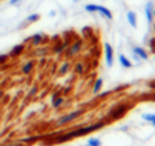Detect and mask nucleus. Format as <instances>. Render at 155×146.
I'll use <instances>...</instances> for the list:
<instances>
[{"label":"nucleus","mask_w":155,"mask_h":146,"mask_svg":"<svg viewBox=\"0 0 155 146\" xmlns=\"http://www.w3.org/2000/svg\"><path fill=\"white\" fill-rule=\"evenodd\" d=\"M141 117H143V120L147 121V123H151V124L155 123V113H144Z\"/></svg>","instance_id":"22"},{"label":"nucleus","mask_w":155,"mask_h":146,"mask_svg":"<svg viewBox=\"0 0 155 146\" xmlns=\"http://www.w3.org/2000/svg\"><path fill=\"white\" fill-rule=\"evenodd\" d=\"M37 21H40V14H37V12H35V14H30V15H28V17L25 18V22L21 23L19 28H26L28 25H32V23L37 22Z\"/></svg>","instance_id":"13"},{"label":"nucleus","mask_w":155,"mask_h":146,"mask_svg":"<svg viewBox=\"0 0 155 146\" xmlns=\"http://www.w3.org/2000/svg\"><path fill=\"white\" fill-rule=\"evenodd\" d=\"M71 66H73V65L69 62V59H68V61H64V62H62L61 66H59V69H58V76L59 77L66 76V75H68V73L71 70Z\"/></svg>","instance_id":"12"},{"label":"nucleus","mask_w":155,"mask_h":146,"mask_svg":"<svg viewBox=\"0 0 155 146\" xmlns=\"http://www.w3.org/2000/svg\"><path fill=\"white\" fill-rule=\"evenodd\" d=\"M154 4L151 3V2H148V3L146 4V7H144V14H146V19L148 23H152L154 22Z\"/></svg>","instance_id":"9"},{"label":"nucleus","mask_w":155,"mask_h":146,"mask_svg":"<svg viewBox=\"0 0 155 146\" xmlns=\"http://www.w3.org/2000/svg\"><path fill=\"white\" fill-rule=\"evenodd\" d=\"M128 110H129V106L125 105V103H121V105L114 106V108L110 110V113H108L107 117H108V120H118L122 116H125Z\"/></svg>","instance_id":"5"},{"label":"nucleus","mask_w":155,"mask_h":146,"mask_svg":"<svg viewBox=\"0 0 155 146\" xmlns=\"http://www.w3.org/2000/svg\"><path fill=\"white\" fill-rule=\"evenodd\" d=\"M103 87V79L102 77H99V79L95 80L94 83V87H92V94H99L100 90H102Z\"/></svg>","instance_id":"20"},{"label":"nucleus","mask_w":155,"mask_h":146,"mask_svg":"<svg viewBox=\"0 0 155 146\" xmlns=\"http://www.w3.org/2000/svg\"><path fill=\"white\" fill-rule=\"evenodd\" d=\"M73 72H74V75H78V76H81V75H84V70H85V68H84V62H76V64L73 65Z\"/></svg>","instance_id":"19"},{"label":"nucleus","mask_w":155,"mask_h":146,"mask_svg":"<svg viewBox=\"0 0 155 146\" xmlns=\"http://www.w3.org/2000/svg\"><path fill=\"white\" fill-rule=\"evenodd\" d=\"M25 51H26V43H19V44L14 46L11 50H10L8 57L10 58H18V57H21Z\"/></svg>","instance_id":"7"},{"label":"nucleus","mask_w":155,"mask_h":146,"mask_svg":"<svg viewBox=\"0 0 155 146\" xmlns=\"http://www.w3.org/2000/svg\"><path fill=\"white\" fill-rule=\"evenodd\" d=\"M37 94H38V85L35 84L32 88H30L29 92H28V98H33V96L37 95Z\"/></svg>","instance_id":"24"},{"label":"nucleus","mask_w":155,"mask_h":146,"mask_svg":"<svg viewBox=\"0 0 155 146\" xmlns=\"http://www.w3.org/2000/svg\"><path fill=\"white\" fill-rule=\"evenodd\" d=\"M82 114H84V109H77V110H73V112H70V113L63 114V116H61V117H59V119L55 121V127L68 126V124H70L71 121H74V120L80 119Z\"/></svg>","instance_id":"2"},{"label":"nucleus","mask_w":155,"mask_h":146,"mask_svg":"<svg viewBox=\"0 0 155 146\" xmlns=\"http://www.w3.org/2000/svg\"><path fill=\"white\" fill-rule=\"evenodd\" d=\"M63 103H64V98L61 95V92L52 94V98H51V106H52L54 109H59Z\"/></svg>","instance_id":"10"},{"label":"nucleus","mask_w":155,"mask_h":146,"mask_svg":"<svg viewBox=\"0 0 155 146\" xmlns=\"http://www.w3.org/2000/svg\"><path fill=\"white\" fill-rule=\"evenodd\" d=\"M10 59V57H8V54H0V66L2 65H4V64H7V61Z\"/></svg>","instance_id":"25"},{"label":"nucleus","mask_w":155,"mask_h":146,"mask_svg":"<svg viewBox=\"0 0 155 146\" xmlns=\"http://www.w3.org/2000/svg\"><path fill=\"white\" fill-rule=\"evenodd\" d=\"M22 0H10V4H12V6H17V4H19Z\"/></svg>","instance_id":"26"},{"label":"nucleus","mask_w":155,"mask_h":146,"mask_svg":"<svg viewBox=\"0 0 155 146\" xmlns=\"http://www.w3.org/2000/svg\"><path fill=\"white\" fill-rule=\"evenodd\" d=\"M73 2H80V0H73Z\"/></svg>","instance_id":"28"},{"label":"nucleus","mask_w":155,"mask_h":146,"mask_svg":"<svg viewBox=\"0 0 155 146\" xmlns=\"http://www.w3.org/2000/svg\"><path fill=\"white\" fill-rule=\"evenodd\" d=\"M81 50H82V40L81 39H74L71 41V44L64 51V57H66V59H71L78 55L81 53Z\"/></svg>","instance_id":"3"},{"label":"nucleus","mask_w":155,"mask_h":146,"mask_svg":"<svg viewBox=\"0 0 155 146\" xmlns=\"http://www.w3.org/2000/svg\"><path fill=\"white\" fill-rule=\"evenodd\" d=\"M118 61H120L121 66L125 68V69H130V68L133 66L132 61H130V59H129L126 55H124V54H120V57H118Z\"/></svg>","instance_id":"17"},{"label":"nucleus","mask_w":155,"mask_h":146,"mask_svg":"<svg viewBox=\"0 0 155 146\" xmlns=\"http://www.w3.org/2000/svg\"><path fill=\"white\" fill-rule=\"evenodd\" d=\"M104 59L107 66H113V64H114V48L110 43H104Z\"/></svg>","instance_id":"6"},{"label":"nucleus","mask_w":155,"mask_h":146,"mask_svg":"<svg viewBox=\"0 0 155 146\" xmlns=\"http://www.w3.org/2000/svg\"><path fill=\"white\" fill-rule=\"evenodd\" d=\"M35 68H36V59H29V61H26L21 66V73L25 75V76H28V75H30V73L33 72Z\"/></svg>","instance_id":"8"},{"label":"nucleus","mask_w":155,"mask_h":146,"mask_svg":"<svg viewBox=\"0 0 155 146\" xmlns=\"http://www.w3.org/2000/svg\"><path fill=\"white\" fill-rule=\"evenodd\" d=\"M84 9H85V11H88V12H96L97 4H95V3H89V4H85V6H84Z\"/></svg>","instance_id":"23"},{"label":"nucleus","mask_w":155,"mask_h":146,"mask_svg":"<svg viewBox=\"0 0 155 146\" xmlns=\"http://www.w3.org/2000/svg\"><path fill=\"white\" fill-rule=\"evenodd\" d=\"M50 50H48L47 47H35V51H33V55L35 57H47Z\"/></svg>","instance_id":"18"},{"label":"nucleus","mask_w":155,"mask_h":146,"mask_svg":"<svg viewBox=\"0 0 155 146\" xmlns=\"http://www.w3.org/2000/svg\"><path fill=\"white\" fill-rule=\"evenodd\" d=\"M87 146H89V145H87Z\"/></svg>","instance_id":"30"},{"label":"nucleus","mask_w":155,"mask_h":146,"mask_svg":"<svg viewBox=\"0 0 155 146\" xmlns=\"http://www.w3.org/2000/svg\"><path fill=\"white\" fill-rule=\"evenodd\" d=\"M48 40V36H45L44 33L38 32V33H35V35L29 36V37L25 40V43H29L30 47H40L43 44H45Z\"/></svg>","instance_id":"4"},{"label":"nucleus","mask_w":155,"mask_h":146,"mask_svg":"<svg viewBox=\"0 0 155 146\" xmlns=\"http://www.w3.org/2000/svg\"><path fill=\"white\" fill-rule=\"evenodd\" d=\"M66 48H68V44H64L63 40H59L56 44H54L52 47V54H55V55H61V54H63L64 51H66Z\"/></svg>","instance_id":"11"},{"label":"nucleus","mask_w":155,"mask_h":146,"mask_svg":"<svg viewBox=\"0 0 155 146\" xmlns=\"http://www.w3.org/2000/svg\"><path fill=\"white\" fill-rule=\"evenodd\" d=\"M132 53L135 54L136 57H139L140 59H144V61H146V59H148V53H147L143 47H140V46L132 47Z\"/></svg>","instance_id":"14"},{"label":"nucleus","mask_w":155,"mask_h":146,"mask_svg":"<svg viewBox=\"0 0 155 146\" xmlns=\"http://www.w3.org/2000/svg\"><path fill=\"white\" fill-rule=\"evenodd\" d=\"M4 95H6V94H4V91H3V90H0V99H2V98H3Z\"/></svg>","instance_id":"27"},{"label":"nucleus","mask_w":155,"mask_h":146,"mask_svg":"<svg viewBox=\"0 0 155 146\" xmlns=\"http://www.w3.org/2000/svg\"><path fill=\"white\" fill-rule=\"evenodd\" d=\"M126 21H128V23L133 28V29L137 28V15H136L135 11H128L126 12Z\"/></svg>","instance_id":"16"},{"label":"nucleus","mask_w":155,"mask_h":146,"mask_svg":"<svg viewBox=\"0 0 155 146\" xmlns=\"http://www.w3.org/2000/svg\"><path fill=\"white\" fill-rule=\"evenodd\" d=\"M96 12H99L100 15H102L103 18H106V19H113V12L111 10H108L107 7L104 6H100V4H97V9H96Z\"/></svg>","instance_id":"15"},{"label":"nucleus","mask_w":155,"mask_h":146,"mask_svg":"<svg viewBox=\"0 0 155 146\" xmlns=\"http://www.w3.org/2000/svg\"><path fill=\"white\" fill-rule=\"evenodd\" d=\"M152 126H154V128H155V123H154V124H152Z\"/></svg>","instance_id":"29"},{"label":"nucleus","mask_w":155,"mask_h":146,"mask_svg":"<svg viewBox=\"0 0 155 146\" xmlns=\"http://www.w3.org/2000/svg\"><path fill=\"white\" fill-rule=\"evenodd\" d=\"M104 126H106L104 121H96V123H94V124H87V126L77 127V128L66 132V134L59 135V137L55 139V143H64V142H69V141L74 139V138L87 137V135H89V134H92V132L97 131V130L103 128Z\"/></svg>","instance_id":"1"},{"label":"nucleus","mask_w":155,"mask_h":146,"mask_svg":"<svg viewBox=\"0 0 155 146\" xmlns=\"http://www.w3.org/2000/svg\"><path fill=\"white\" fill-rule=\"evenodd\" d=\"M87 145H89V146H102V141H100L99 138L89 137L87 139Z\"/></svg>","instance_id":"21"}]
</instances>
